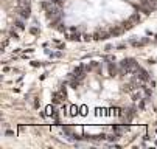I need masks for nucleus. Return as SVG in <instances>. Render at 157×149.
<instances>
[{"instance_id": "1", "label": "nucleus", "mask_w": 157, "mask_h": 149, "mask_svg": "<svg viewBox=\"0 0 157 149\" xmlns=\"http://www.w3.org/2000/svg\"><path fill=\"white\" fill-rule=\"evenodd\" d=\"M137 67H139V64L136 62V59H132V58H124V59L120 62V69H123L126 73L134 72Z\"/></svg>"}, {"instance_id": "2", "label": "nucleus", "mask_w": 157, "mask_h": 149, "mask_svg": "<svg viewBox=\"0 0 157 149\" xmlns=\"http://www.w3.org/2000/svg\"><path fill=\"white\" fill-rule=\"evenodd\" d=\"M17 16L20 19H24V20H28L30 16H31V8L30 5H20L19 9H17Z\"/></svg>"}, {"instance_id": "3", "label": "nucleus", "mask_w": 157, "mask_h": 149, "mask_svg": "<svg viewBox=\"0 0 157 149\" xmlns=\"http://www.w3.org/2000/svg\"><path fill=\"white\" fill-rule=\"evenodd\" d=\"M120 115H121V118H123V121H126V123H129V121H132V120H134V117H136V109H132V107H128V109H123V110L120 112Z\"/></svg>"}, {"instance_id": "4", "label": "nucleus", "mask_w": 157, "mask_h": 149, "mask_svg": "<svg viewBox=\"0 0 157 149\" xmlns=\"http://www.w3.org/2000/svg\"><path fill=\"white\" fill-rule=\"evenodd\" d=\"M132 73H136V76H137V78H139L140 81H143V82H146V81L149 79V73H148V72H146L145 69H142L140 65H139V67H137L136 70H134Z\"/></svg>"}, {"instance_id": "5", "label": "nucleus", "mask_w": 157, "mask_h": 149, "mask_svg": "<svg viewBox=\"0 0 157 149\" xmlns=\"http://www.w3.org/2000/svg\"><path fill=\"white\" fill-rule=\"evenodd\" d=\"M87 72H89V70H87V67H86V65H79V67H76V69L72 72V75H70V76L82 79V78L86 76V73H87Z\"/></svg>"}, {"instance_id": "6", "label": "nucleus", "mask_w": 157, "mask_h": 149, "mask_svg": "<svg viewBox=\"0 0 157 149\" xmlns=\"http://www.w3.org/2000/svg\"><path fill=\"white\" fill-rule=\"evenodd\" d=\"M107 73H109V76H117L118 75V65L115 62H107Z\"/></svg>"}, {"instance_id": "7", "label": "nucleus", "mask_w": 157, "mask_h": 149, "mask_svg": "<svg viewBox=\"0 0 157 149\" xmlns=\"http://www.w3.org/2000/svg\"><path fill=\"white\" fill-rule=\"evenodd\" d=\"M92 37H94V40H106L110 37V31H97Z\"/></svg>"}, {"instance_id": "8", "label": "nucleus", "mask_w": 157, "mask_h": 149, "mask_svg": "<svg viewBox=\"0 0 157 149\" xmlns=\"http://www.w3.org/2000/svg\"><path fill=\"white\" fill-rule=\"evenodd\" d=\"M149 37H143V39H140V40H137V39H132L131 40V45H134V47H145V45H148L149 44Z\"/></svg>"}, {"instance_id": "9", "label": "nucleus", "mask_w": 157, "mask_h": 149, "mask_svg": "<svg viewBox=\"0 0 157 149\" xmlns=\"http://www.w3.org/2000/svg\"><path fill=\"white\" fill-rule=\"evenodd\" d=\"M69 86H70L72 89H78V87L81 86V79H79V78H73V76H70V79H69Z\"/></svg>"}, {"instance_id": "10", "label": "nucleus", "mask_w": 157, "mask_h": 149, "mask_svg": "<svg viewBox=\"0 0 157 149\" xmlns=\"http://www.w3.org/2000/svg\"><path fill=\"white\" fill-rule=\"evenodd\" d=\"M24 22H25V20L19 17V19L16 20V22H14V28H16V30H20V31H22V30H24V28H25V25H24Z\"/></svg>"}, {"instance_id": "11", "label": "nucleus", "mask_w": 157, "mask_h": 149, "mask_svg": "<svg viewBox=\"0 0 157 149\" xmlns=\"http://www.w3.org/2000/svg\"><path fill=\"white\" fill-rule=\"evenodd\" d=\"M134 27V22H132V20L129 19V20H124V22H121V28L126 31V30H131Z\"/></svg>"}, {"instance_id": "12", "label": "nucleus", "mask_w": 157, "mask_h": 149, "mask_svg": "<svg viewBox=\"0 0 157 149\" xmlns=\"http://www.w3.org/2000/svg\"><path fill=\"white\" fill-rule=\"evenodd\" d=\"M123 31H124V30L121 28V25H118V27H115V28L110 30V36H120Z\"/></svg>"}, {"instance_id": "13", "label": "nucleus", "mask_w": 157, "mask_h": 149, "mask_svg": "<svg viewBox=\"0 0 157 149\" xmlns=\"http://www.w3.org/2000/svg\"><path fill=\"white\" fill-rule=\"evenodd\" d=\"M48 56L52 59H56V58H62V51H47Z\"/></svg>"}, {"instance_id": "14", "label": "nucleus", "mask_w": 157, "mask_h": 149, "mask_svg": "<svg viewBox=\"0 0 157 149\" xmlns=\"http://www.w3.org/2000/svg\"><path fill=\"white\" fill-rule=\"evenodd\" d=\"M45 115H48V117H55L56 115V109L53 107V106H48L47 107V114Z\"/></svg>"}, {"instance_id": "15", "label": "nucleus", "mask_w": 157, "mask_h": 149, "mask_svg": "<svg viewBox=\"0 0 157 149\" xmlns=\"http://www.w3.org/2000/svg\"><path fill=\"white\" fill-rule=\"evenodd\" d=\"M69 39H70V40H81V33H78V31H76V33H72V34L69 36Z\"/></svg>"}, {"instance_id": "16", "label": "nucleus", "mask_w": 157, "mask_h": 149, "mask_svg": "<svg viewBox=\"0 0 157 149\" xmlns=\"http://www.w3.org/2000/svg\"><path fill=\"white\" fill-rule=\"evenodd\" d=\"M131 20H132V22H140V20H142V16H140L139 13H134V14L131 16Z\"/></svg>"}, {"instance_id": "17", "label": "nucleus", "mask_w": 157, "mask_h": 149, "mask_svg": "<svg viewBox=\"0 0 157 149\" xmlns=\"http://www.w3.org/2000/svg\"><path fill=\"white\" fill-rule=\"evenodd\" d=\"M134 89H136V87H134V84L131 82V84H128V86L124 87V92H132Z\"/></svg>"}, {"instance_id": "18", "label": "nucleus", "mask_w": 157, "mask_h": 149, "mask_svg": "<svg viewBox=\"0 0 157 149\" xmlns=\"http://www.w3.org/2000/svg\"><path fill=\"white\" fill-rule=\"evenodd\" d=\"M30 33H31V34H39V30H37L36 27H31V28H30Z\"/></svg>"}, {"instance_id": "19", "label": "nucleus", "mask_w": 157, "mask_h": 149, "mask_svg": "<svg viewBox=\"0 0 157 149\" xmlns=\"http://www.w3.org/2000/svg\"><path fill=\"white\" fill-rule=\"evenodd\" d=\"M10 36H11V37H14V39H19V34H17L14 30H11V31H10Z\"/></svg>"}, {"instance_id": "20", "label": "nucleus", "mask_w": 157, "mask_h": 149, "mask_svg": "<svg viewBox=\"0 0 157 149\" xmlns=\"http://www.w3.org/2000/svg\"><path fill=\"white\" fill-rule=\"evenodd\" d=\"M20 5H30V0H19Z\"/></svg>"}, {"instance_id": "21", "label": "nucleus", "mask_w": 157, "mask_h": 149, "mask_svg": "<svg viewBox=\"0 0 157 149\" xmlns=\"http://www.w3.org/2000/svg\"><path fill=\"white\" fill-rule=\"evenodd\" d=\"M149 2H152V3L155 5V3H157V0H149Z\"/></svg>"}]
</instances>
